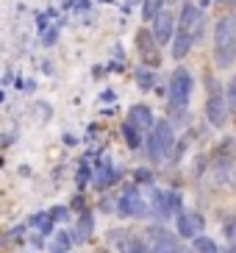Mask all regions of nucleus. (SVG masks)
Here are the masks:
<instances>
[{"label": "nucleus", "mask_w": 236, "mask_h": 253, "mask_svg": "<svg viewBox=\"0 0 236 253\" xmlns=\"http://www.w3.org/2000/svg\"><path fill=\"white\" fill-rule=\"evenodd\" d=\"M214 59H217V67H222V70H228L236 61V23H234V17H225V20L217 23Z\"/></svg>", "instance_id": "nucleus-1"}, {"label": "nucleus", "mask_w": 236, "mask_h": 253, "mask_svg": "<svg viewBox=\"0 0 236 253\" xmlns=\"http://www.w3.org/2000/svg\"><path fill=\"white\" fill-rule=\"evenodd\" d=\"M175 148V131H172V123L167 120H158L156 128L150 131V139H148V153L156 164H161L164 159L170 156V150Z\"/></svg>", "instance_id": "nucleus-2"}, {"label": "nucleus", "mask_w": 236, "mask_h": 253, "mask_svg": "<svg viewBox=\"0 0 236 253\" xmlns=\"http://www.w3.org/2000/svg\"><path fill=\"white\" fill-rule=\"evenodd\" d=\"M192 89H195V81H192V73L184 67H178L170 78V106L172 112H186V106L192 100Z\"/></svg>", "instance_id": "nucleus-3"}, {"label": "nucleus", "mask_w": 236, "mask_h": 253, "mask_svg": "<svg viewBox=\"0 0 236 253\" xmlns=\"http://www.w3.org/2000/svg\"><path fill=\"white\" fill-rule=\"evenodd\" d=\"M119 206L117 211L122 217H133V220H142V217L150 214V206L145 203V198L139 195V189L136 186H125V192H122V198H119Z\"/></svg>", "instance_id": "nucleus-4"}, {"label": "nucleus", "mask_w": 236, "mask_h": 253, "mask_svg": "<svg viewBox=\"0 0 236 253\" xmlns=\"http://www.w3.org/2000/svg\"><path fill=\"white\" fill-rule=\"evenodd\" d=\"M228 97L222 95V89H214L206 100V120L211 123L214 128H222L228 123Z\"/></svg>", "instance_id": "nucleus-5"}, {"label": "nucleus", "mask_w": 236, "mask_h": 253, "mask_svg": "<svg viewBox=\"0 0 236 253\" xmlns=\"http://www.w3.org/2000/svg\"><path fill=\"white\" fill-rule=\"evenodd\" d=\"M150 201H153V209L158 211V217L181 214V195L172 192V189H153Z\"/></svg>", "instance_id": "nucleus-6"}, {"label": "nucleus", "mask_w": 236, "mask_h": 253, "mask_svg": "<svg viewBox=\"0 0 236 253\" xmlns=\"http://www.w3.org/2000/svg\"><path fill=\"white\" fill-rule=\"evenodd\" d=\"M148 234H150V251L153 253H178L181 251V242H178V237L172 231L161 228V225H153Z\"/></svg>", "instance_id": "nucleus-7"}, {"label": "nucleus", "mask_w": 236, "mask_h": 253, "mask_svg": "<svg viewBox=\"0 0 236 253\" xmlns=\"http://www.w3.org/2000/svg\"><path fill=\"white\" fill-rule=\"evenodd\" d=\"M136 45H139V56L145 59V64H150V67H158V61H161V56H158V39H156L153 31L142 28L139 34H136Z\"/></svg>", "instance_id": "nucleus-8"}, {"label": "nucleus", "mask_w": 236, "mask_h": 253, "mask_svg": "<svg viewBox=\"0 0 236 253\" xmlns=\"http://www.w3.org/2000/svg\"><path fill=\"white\" fill-rule=\"evenodd\" d=\"M178 28L192 31L195 39H200L203 37V11H200L195 3H184V8H181V20H178Z\"/></svg>", "instance_id": "nucleus-9"}, {"label": "nucleus", "mask_w": 236, "mask_h": 253, "mask_svg": "<svg viewBox=\"0 0 236 253\" xmlns=\"http://www.w3.org/2000/svg\"><path fill=\"white\" fill-rule=\"evenodd\" d=\"M175 225H178V234L186 239H197L200 231H203V217L197 211H181L175 217Z\"/></svg>", "instance_id": "nucleus-10"}, {"label": "nucleus", "mask_w": 236, "mask_h": 253, "mask_svg": "<svg viewBox=\"0 0 236 253\" xmlns=\"http://www.w3.org/2000/svg\"><path fill=\"white\" fill-rule=\"evenodd\" d=\"M172 31H175V20H172L170 11H161V14L153 20V34L158 39V45H167L172 39Z\"/></svg>", "instance_id": "nucleus-11"}, {"label": "nucleus", "mask_w": 236, "mask_h": 253, "mask_svg": "<svg viewBox=\"0 0 236 253\" xmlns=\"http://www.w3.org/2000/svg\"><path fill=\"white\" fill-rule=\"evenodd\" d=\"M128 123H133V126L139 128V131H153L156 128V117L153 112H150L148 106H133L131 112H128Z\"/></svg>", "instance_id": "nucleus-12"}, {"label": "nucleus", "mask_w": 236, "mask_h": 253, "mask_svg": "<svg viewBox=\"0 0 236 253\" xmlns=\"http://www.w3.org/2000/svg\"><path fill=\"white\" fill-rule=\"evenodd\" d=\"M195 42H197V39H195V34L192 31H184V28H178V34H175V39H172V59L175 61H181L186 56V53L192 50V45Z\"/></svg>", "instance_id": "nucleus-13"}, {"label": "nucleus", "mask_w": 236, "mask_h": 253, "mask_svg": "<svg viewBox=\"0 0 236 253\" xmlns=\"http://www.w3.org/2000/svg\"><path fill=\"white\" fill-rule=\"evenodd\" d=\"M117 178H119V172L111 167L109 159H103L100 167H97V172H95V186H97V189H106V186L117 184Z\"/></svg>", "instance_id": "nucleus-14"}, {"label": "nucleus", "mask_w": 236, "mask_h": 253, "mask_svg": "<svg viewBox=\"0 0 236 253\" xmlns=\"http://www.w3.org/2000/svg\"><path fill=\"white\" fill-rule=\"evenodd\" d=\"M214 184L217 186H236V167L231 162H220L214 170Z\"/></svg>", "instance_id": "nucleus-15"}, {"label": "nucleus", "mask_w": 236, "mask_h": 253, "mask_svg": "<svg viewBox=\"0 0 236 253\" xmlns=\"http://www.w3.org/2000/svg\"><path fill=\"white\" fill-rule=\"evenodd\" d=\"M92 234H95V217L89 214V211H83L81 220H78V228H75V239L78 242H86Z\"/></svg>", "instance_id": "nucleus-16"}, {"label": "nucleus", "mask_w": 236, "mask_h": 253, "mask_svg": "<svg viewBox=\"0 0 236 253\" xmlns=\"http://www.w3.org/2000/svg\"><path fill=\"white\" fill-rule=\"evenodd\" d=\"M122 136H125V145L131 150H136L142 145V131L133 123H122Z\"/></svg>", "instance_id": "nucleus-17"}, {"label": "nucleus", "mask_w": 236, "mask_h": 253, "mask_svg": "<svg viewBox=\"0 0 236 253\" xmlns=\"http://www.w3.org/2000/svg\"><path fill=\"white\" fill-rule=\"evenodd\" d=\"M133 75H136V84H139L142 89H153L156 86V70L139 67V70H133Z\"/></svg>", "instance_id": "nucleus-18"}, {"label": "nucleus", "mask_w": 236, "mask_h": 253, "mask_svg": "<svg viewBox=\"0 0 236 253\" xmlns=\"http://www.w3.org/2000/svg\"><path fill=\"white\" fill-rule=\"evenodd\" d=\"M161 6H164V0H145V6H142V17L153 23L156 17L161 14Z\"/></svg>", "instance_id": "nucleus-19"}, {"label": "nucleus", "mask_w": 236, "mask_h": 253, "mask_svg": "<svg viewBox=\"0 0 236 253\" xmlns=\"http://www.w3.org/2000/svg\"><path fill=\"white\" fill-rule=\"evenodd\" d=\"M192 248H195L197 253H217V245H214V242H211L208 237H197Z\"/></svg>", "instance_id": "nucleus-20"}, {"label": "nucleus", "mask_w": 236, "mask_h": 253, "mask_svg": "<svg viewBox=\"0 0 236 253\" xmlns=\"http://www.w3.org/2000/svg\"><path fill=\"white\" fill-rule=\"evenodd\" d=\"M92 181V167L89 162H81V170H78V186H86Z\"/></svg>", "instance_id": "nucleus-21"}, {"label": "nucleus", "mask_w": 236, "mask_h": 253, "mask_svg": "<svg viewBox=\"0 0 236 253\" xmlns=\"http://www.w3.org/2000/svg\"><path fill=\"white\" fill-rule=\"evenodd\" d=\"M125 253H153V251H150L142 239H131V242L125 245Z\"/></svg>", "instance_id": "nucleus-22"}, {"label": "nucleus", "mask_w": 236, "mask_h": 253, "mask_svg": "<svg viewBox=\"0 0 236 253\" xmlns=\"http://www.w3.org/2000/svg\"><path fill=\"white\" fill-rule=\"evenodd\" d=\"M228 106H231V112L236 114V78H231V84H228Z\"/></svg>", "instance_id": "nucleus-23"}, {"label": "nucleus", "mask_w": 236, "mask_h": 253, "mask_svg": "<svg viewBox=\"0 0 236 253\" xmlns=\"http://www.w3.org/2000/svg\"><path fill=\"white\" fill-rule=\"evenodd\" d=\"M133 178L139 181V184H148V181L153 178V172H150L148 167H139V170H133Z\"/></svg>", "instance_id": "nucleus-24"}, {"label": "nucleus", "mask_w": 236, "mask_h": 253, "mask_svg": "<svg viewBox=\"0 0 236 253\" xmlns=\"http://www.w3.org/2000/svg\"><path fill=\"white\" fill-rule=\"evenodd\" d=\"M50 217L56 220V223H61V220H67V217H70V211H67L64 206H56V209H50Z\"/></svg>", "instance_id": "nucleus-25"}, {"label": "nucleus", "mask_w": 236, "mask_h": 253, "mask_svg": "<svg viewBox=\"0 0 236 253\" xmlns=\"http://www.w3.org/2000/svg\"><path fill=\"white\" fill-rule=\"evenodd\" d=\"M225 237H228L231 248H234V245H236V220H234V223H228V225H225Z\"/></svg>", "instance_id": "nucleus-26"}, {"label": "nucleus", "mask_w": 236, "mask_h": 253, "mask_svg": "<svg viewBox=\"0 0 236 253\" xmlns=\"http://www.w3.org/2000/svg\"><path fill=\"white\" fill-rule=\"evenodd\" d=\"M56 37H59V31L50 28V31H47V37H44V45H53V42H56Z\"/></svg>", "instance_id": "nucleus-27"}, {"label": "nucleus", "mask_w": 236, "mask_h": 253, "mask_svg": "<svg viewBox=\"0 0 236 253\" xmlns=\"http://www.w3.org/2000/svg\"><path fill=\"white\" fill-rule=\"evenodd\" d=\"M178 253H195V248H184V245H181V251H178Z\"/></svg>", "instance_id": "nucleus-28"}, {"label": "nucleus", "mask_w": 236, "mask_h": 253, "mask_svg": "<svg viewBox=\"0 0 236 253\" xmlns=\"http://www.w3.org/2000/svg\"><path fill=\"white\" fill-rule=\"evenodd\" d=\"M208 3H211V0H200V8H203V6H208Z\"/></svg>", "instance_id": "nucleus-29"}, {"label": "nucleus", "mask_w": 236, "mask_h": 253, "mask_svg": "<svg viewBox=\"0 0 236 253\" xmlns=\"http://www.w3.org/2000/svg\"><path fill=\"white\" fill-rule=\"evenodd\" d=\"M228 253H236V245H234V248H228Z\"/></svg>", "instance_id": "nucleus-30"}, {"label": "nucleus", "mask_w": 236, "mask_h": 253, "mask_svg": "<svg viewBox=\"0 0 236 253\" xmlns=\"http://www.w3.org/2000/svg\"><path fill=\"white\" fill-rule=\"evenodd\" d=\"M234 23H236V14H234Z\"/></svg>", "instance_id": "nucleus-31"}, {"label": "nucleus", "mask_w": 236, "mask_h": 253, "mask_svg": "<svg viewBox=\"0 0 236 253\" xmlns=\"http://www.w3.org/2000/svg\"><path fill=\"white\" fill-rule=\"evenodd\" d=\"M131 3H136V0H131Z\"/></svg>", "instance_id": "nucleus-32"}, {"label": "nucleus", "mask_w": 236, "mask_h": 253, "mask_svg": "<svg viewBox=\"0 0 236 253\" xmlns=\"http://www.w3.org/2000/svg\"><path fill=\"white\" fill-rule=\"evenodd\" d=\"M122 253H125V251H122Z\"/></svg>", "instance_id": "nucleus-33"}]
</instances>
